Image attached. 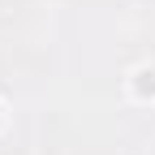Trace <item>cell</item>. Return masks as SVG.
Wrapping results in <instances>:
<instances>
[{"label":"cell","instance_id":"cell-1","mask_svg":"<svg viewBox=\"0 0 155 155\" xmlns=\"http://www.w3.org/2000/svg\"><path fill=\"white\" fill-rule=\"evenodd\" d=\"M134 95L138 99H155V65L134 69Z\"/></svg>","mask_w":155,"mask_h":155}]
</instances>
